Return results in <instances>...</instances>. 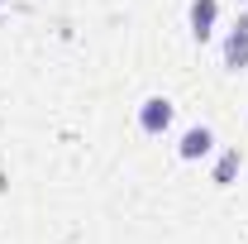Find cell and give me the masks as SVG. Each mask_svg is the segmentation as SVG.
Returning a JSON list of instances; mask_svg holds the SVG:
<instances>
[{
    "label": "cell",
    "mask_w": 248,
    "mask_h": 244,
    "mask_svg": "<svg viewBox=\"0 0 248 244\" xmlns=\"http://www.w3.org/2000/svg\"><path fill=\"white\" fill-rule=\"evenodd\" d=\"M172 120H177V105H172L167 96H143V101H139V129H143L148 139H162V134L172 129Z\"/></svg>",
    "instance_id": "cell-1"
},
{
    "label": "cell",
    "mask_w": 248,
    "mask_h": 244,
    "mask_svg": "<svg viewBox=\"0 0 248 244\" xmlns=\"http://www.w3.org/2000/svg\"><path fill=\"white\" fill-rule=\"evenodd\" d=\"M219 58H224V72H248V10L234 19V29L224 34Z\"/></svg>",
    "instance_id": "cell-2"
},
{
    "label": "cell",
    "mask_w": 248,
    "mask_h": 244,
    "mask_svg": "<svg viewBox=\"0 0 248 244\" xmlns=\"http://www.w3.org/2000/svg\"><path fill=\"white\" fill-rule=\"evenodd\" d=\"M215 153V129L210 124H191L182 139H177V158L182 163H201V158H210Z\"/></svg>",
    "instance_id": "cell-3"
},
{
    "label": "cell",
    "mask_w": 248,
    "mask_h": 244,
    "mask_svg": "<svg viewBox=\"0 0 248 244\" xmlns=\"http://www.w3.org/2000/svg\"><path fill=\"white\" fill-rule=\"evenodd\" d=\"M215 24H219V0H191L186 5V29L196 43H205L215 34Z\"/></svg>",
    "instance_id": "cell-4"
},
{
    "label": "cell",
    "mask_w": 248,
    "mask_h": 244,
    "mask_svg": "<svg viewBox=\"0 0 248 244\" xmlns=\"http://www.w3.org/2000/svg\"><path fill=\"white\" fill-rule=\"evenodd\" d=\"M239 173H244V153H239V149H219L215 168H210V182H215V187H234Z\"/></svg>",
    "instance_id": "cell-5"
},
{
    "label": "cell",
    "mask_w": 248,
    "mask_h": 244,
    "mask_svg": "<svg viewBox=\"0 0 248 244\" xmlns=\"http://www.w3.org/2000/svg\"><path fill=\"white\" fill-rule=\"evenodd\" d=\"M0 5H5V0H0Z\"/></svg>",
    "instance_id": "cell-6"
},
{
    "label": "cell",
    "mask_w": 248,
    "mask_h": 244,
    "mask_svg": "<svg viewBox=\"0 0 248 244\" xmlns=\"http://www.w3.org/2000/svg\"><path fill=\"white\" fill-rule=\"evenodd\" d=\"M244 5H248V0H244Z\"/></svg>",
    "instance_id": "cell-7"
}]
</instances>
